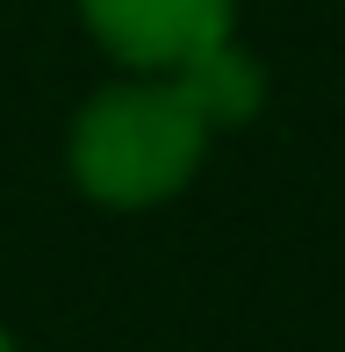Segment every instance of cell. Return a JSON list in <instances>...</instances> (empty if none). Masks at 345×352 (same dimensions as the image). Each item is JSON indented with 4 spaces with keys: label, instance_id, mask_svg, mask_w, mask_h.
I'll use <instances>...</instances> for the list:
<instances>
[{
    "label": "cell",
    "instance_id": "cell-1",
    "mask_svg": "<svg viewBox=\"0 0 345 352\" xmlns=\"http://www.w3.org/2000/svg\"><path fill=\"white\" fill-rule=\"evenodd\" d=\"M209 137L216 122L194 108L180 79H122L80 108L65 158H72V180L101 209H151L201 173Z\"/></svg>",
    "mask_w": 345,
    "mask_h": 352
},
{
    "label": "cell",
    "instance_id": "cell-2",
    "mask_svg": "<svg viewBox=\"0 0 345 352\" xmlns=\"http://www.w3.org/2000/svg\"><path fill=\"white\" fill-rule=\"evenodd\" d=\"M93 43L130 72H180L230 43L238 0H80Z\"/></svg>",
    "mask_w": 345,
    "mask_h": 352
},
{
    "label": "cell",
    "instance_id": "cell-3",
    "mask_svg": "<svg viewBox=\"0 0 345 352\" xmlns=\"http://www.w3.org/2000/svg\"><path fill=\"white\" fill-rule=\"evenodd\" d=\"M166 79H180V87L194 94V108L216 122V130H238V122H252L259 101H266V72H259V58L238 51V43H216L209 58H194V65H180V72H166Z\"/></svg>",
    "mask_w": 345,
    "mask_h": 352
},
{
    "label": "cell",
    "instance_id": "cell-4",
    "mask_svg": "<svg viewBox=\"0 0 345 352\" xmlns=\"http://www.w3.org/2000/svg\"><path fill=\"white\" fill-rule=\"evenodd\" d=\"M0 352H14V345H8V331H0Z\"/></svg>",
    "mask_w": 345,
    "mask_h": 352
}]
</instances>
